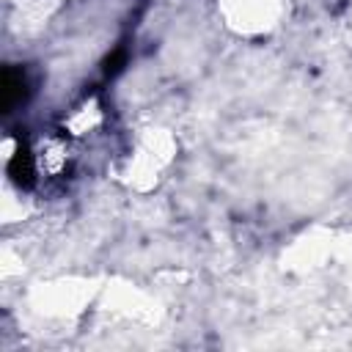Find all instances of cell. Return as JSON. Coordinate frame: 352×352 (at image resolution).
Masks as SVG:
<instances>
[{
    "label": "cell",
    "mask_w": 352,
    "mask_h": 352,
    "mask_svg": "<svg viewBox=\"0 0 352 352\" xmlns=\"http://www.w3.org/2000/svg\"><path fill=\"white\" fill-rule=\"evenodd\" d=\"M22 96H25V77H22V72L6 69V74H3V107H6V113L16 102H22Z\"/></svg>",
    "instance_id": "cell-1"
}]
</instances>
